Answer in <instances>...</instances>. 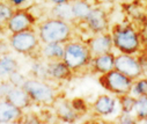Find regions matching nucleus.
<instances>
[{
    "label": "nucleus",
    "instance_id": "1",
    "mask_svg": "<svg viewBox=\"0 0 147 124\" xmlns=\"http://www.w3.org/2000/svg\"><path fill=\"white\" fill-rule=\"evenodd\" d=\"M37 34L42 44L66 43L72 39L73 28L67 21L58 18H48L37 24Z\"/></svg>",
    "mask_w": 147,
    "mask_h": 124
},
{
    "label": "nucleus",
    "instance_id": "2",
    "mask_svg": "<svg viewBox=\"0 0 147 124\" xmlns=\"http://www.w3.org/2000/svg\"><path fill=\"white\" fill-rule=\"evenodd\" d=\"M92 59H93V55L86 42L71 39L64 44L63 60L73 71L74 74L79 71L89 67Z\"/></svg>",
    "mask_w": 147,
    "mask_h": 124
},
{
    "label": "nucleus",
    "instance_id": "3",
    "mask_svg": "<svg viewBox=\"0 0 147 124\" xmlns=\"http://www.w3.org/2000/svg\"><path fill=\"white\" fill-rule=\"evenodd\" d=\"M11 48L21 55L31 57L34 59H41V47L42 42L38 34L35 29L24 30L20 33H12L8 37Z\"/></svg>",
    "mask_w": 147,
    "mask_h": 124
},
{
    "label": "nucleus",
    "instance_id": "4",
    "mask_svg": "<svg viewBox=\"0 0 147 124\" xmlns=\"http://www.w3.org/2000/svg\"><path fill=\"white\" fill-rule=\"evenodd\" d=\"M114 48L121 54L136 55L141 49L139 33L130 24H115L111 29Z\"/></svg>",
    "mask_w": 147,
    "mask_h": 124
},
{
    "label": "nucleus",
    "instance_id": "5",
    "mask_svg": "<svg viewBox=\"0 0 147 124\" xmlns=\"http://www.w3.org/2000/svg\"><path fill=\"white\" fill-rule=\"evenodd\" d=\"M24 91L30 96L34 104L41 106H52L56 99L58 98L57 91L47 81L41 79H27L22 86Z\"/></svg>",
    "mask_w": 147,
    "mask_h": 124
},
{
    "label": "nucleus",
    "instance_id": "6",
    "mask_svg": "<svg viewBox=\"0 0 147 124\" xmlns=\"http://www.w3.org/2000/svg\"><path fill=\"white\" fill-rule=\"evenodd\" d=\"M133 81L131 78L125 75L124 73L119 72L118 70L114 68L107 73H103L98 77L100 85L116 96L123 95V94H130L132 89Z\"/></svg>",
    "mask_w": 147,
    "mask_h": 124
},
{
    "label": "nucleus",
    "instance_id": "7",
    "mask_svg": "<svg viewBox=\"0 0 147 124\" xmlns=\"http://www.w3.org/2000/svg\"><path fill=\"white\" fill-rule=\"evenodd\" d=\"M36 26V18L28 8H15L12 16L6 22V30L11 34L20 33L24 30H32Z\"/></svg>",
    "mask_w": 147,
    "mask_h": 124
},
{
    "label": "nucleus",
    "instance_id": "8",
    "mask_svg": "<svg viewBox=\"0 0 147 124\" xmlns=\"http://www.w3.org/2000/svg\"><path fill=\"white\" fill-rule=\"evenodd\" d=\"M115 68L119 72L124 73L132 80H137L138 78L144 75V68L138 57L134 55L119 54L115 57Z\"/></svg>",
    "mask_w": 147,
    "mask_h": 124
},
{
    "label": "nucleus",
    "instance_id": "9",
    "mask_svg": "<svg viewBox=\"0 0 147 124\" xmlns=\"http://www.w3.org/2000/svg\"><path fill=\"white\" fill-rule=\"evenodd\" d=\"M82 22L86 23L87 28L93 34L108 31V28H109L108 14L102 7H98V6L93 7L90 9L89 14L86 16V19Z\"/></svg>",
    "mask_w": 147,
    "mask_h": 124
},
{
    "label": "nucleus",
    "instance_id": "10",
    "mask_svg": "<svg viewBox=\"0 0 147 124\" xmlns=\"http://www.w3.org/2000/svg\"><path fill=\"white\" fill-rule=\"evenodd\" d=\"M86 43L88 44L93 56L110 52L114 49L113 35H111V33H108V31L94 34V36L90 37Z\"/></svg>",
    "mask_w": 147,
    "mask_h": 124
},
{
    "label": "nucleus",
    "instance_id": "11",
    "mask_svg": "<svg viewBox=\"0 0 147 124\" xmlns=\"http://www.w3.org/2000/svg\"><path fill=\"white\" fill-rule=\"evenodd\" d=\"M23 110L11 103L8 100L0 99V123H21L23 122Z\"/></svg>",
    "mask_w": 147,
    "mask_h": 124
},
{
    "label": "nucleus",
    "instance_id": "12",
    "mask_svg": "<svg viewBox=\"0 0 147 124\" xmlns=\"http://www.w3.org/2000/svg\"><path fill=\"white\" fill-rule=\"evenodd\" d=\"M47 74L48 78L53 80H71L74 75L73 71L65 64L63 59L60 60H50L47 63Z\"/></svg>",
    "mask_w": 147,
    "mask_h": 124
},
{
    "label": "nucleus",
    "instance_id": "13",
    "mask_svg": "<svg viewBox=\"0 0 147 124\" xmlns=\"http://www.w3.org/2000/svg\"><path fill=\"white\" fill-rule=\"evenodd\" d=\"M53 108L56 111V115L58 118H60L63 122L72 123L74 122L80 115L74 110L71 101L63 99V98H57L56 101L53 102Z\"/></svg>",
    "mask_w": 147,
    "mask_h": 124
},
{
    "label": "nucleus",
    "instance_id": "14",
    "mask_svg": "<svg viewBox=\"0 0 147 124\" xmlns=\"http://www.w3.org/2000/svg\"><path fill=\"white\" fill-rule=\"evenodd\" d=\"M115 57H116V55L113 51L101 54L97 56H93V59L90 63V67H92L93 72L103 74V73H107L109 71L114 70L115 68Z\"/></svg>",
    "mask_w": 147,
    "mask_h": 124
},
{
    "label": "nucleus",
    "instance_id": "15",
    "mask_svg": "<svg viewBox=\"0 0 147 124\" xmlns=\"http://www.w3.org/2000/svg\"><path fill=\"white\" fill-rule=\"evenodd\" d=\"M116 103H117L116 98H113L108 94H102L98 95L97 99L94 101L92 109L94 110L95 114L100 116H109L115 111Z\"/></svg>",
    "mask_w": 147,
    "mask_h": 124
},
{
    "label": "nucleus",
    "instance_id": "16",
    "mask_svg": "<svg viewBox=\"0 0 147 124\" xmlns=\"http://www.w3.org/2000/svg\"><path fill=\"white\" fill-rule=\"evenodd\" d=\"M6 100H8L11 103H13L14 106L19 107L20 109H27L29 107H31L34 104V102L31 101L30 96L28 95V93L24 91L23 87H13L8 94L5 98Z\"/></svg>",
    "mask_w": 147,
    "mask_h": 124
},
{
    "label": "nucleus",
    "instance_id": "17",
    "mask_svg": "<svg viewBox=\"0 0 147 124\" xmlns=\"http://www.w3.org/2000/svg\"><path fill=\"white\" fill-rule=\"evenodd\" d=\"M41 57L45 60H60L64 57V43H47L41 47Z\"/></svg>",
    "mask_w": 147,
    "mask_h": 124
},
{
    "label": "nucleus",
    "instance_id": "18",
    "mask_svg": "<svg viewBox=\"0 0 147 124\" xmlns=\"http://www.w3.org/2000/svg\"><path fill=\"white\" fill-rule=\"evenodd\" d=\"M51 14L53 18H58L61 19L64 21H67L69 23H74L77 20L73 14V9H72V4L71 1L68 3H64V4H58V5H53L52 9H51Z\"/></svg>",
    "mask_w": 147,
    "mask_h": 124
},
{
    "label": "nucleus",
    "instance_id": "19",
    "mask_svg": "<svg viewBox=\"0 0 147 124\" xmlns=\"http://www.w3.org/2000/svg\"><path fill=\"white\" fill-rule=\"evenodd\" d=\"M19 67L18 62L11 55L4 54L0 56V79H8L11 73L16 71Z\"/></svg>",
    "mask_w": 147,
    "mask_h": 124
},
{
    "label": "nucleus",
    "instance_id": "20",
    "mask_svg": "<svg viewBox=\"0 0 147 124\" xmlns=\"http://www.w3.org/2000/svg\"><path fill=\"white\" fill-rule=\"evenodd\" d=\"M72 4V9H73V14L77 21L82 22L86 16L89 14L90 9L93 8L92 5H89L86 0H71Z\"/></svg>",
    "mask_w": 147,
    "mask_h": 124
},
{
    "label": "nucleus",
    "instance_id": "21",
    "mask_svg": "<svg viewBox=\"0 0 147 124\" xmlns=\"http://www.w3.org/2000/svg\"><path fill=\"white\" fill-rule=\"evenodd\" d=\"M137 122H142L147 117V95H139L136 100L134 110Z\"/></svg>",
    "mask_w": 147,
    "mask_h": 124
},
{
    "label": "nucleus",
    "instance_id": "22",
    "mask_svg": "<svg viewBox=\"0 0 147 124\" xmlns=\"http://www.w3.org/2000/svg\"><path fill=\"white\" fill-rule=\"evenodd\" d=\"M136 100L137 98L131 94H123V95L117 96V102L121 106L122 112H127V114H131L134 110Z\"/></svg>",
    "mask_w": 147,
    "mask_h": 124
},
{
    "label": "nucleus",
    "instance_id": "23",
    "mask_svg": "<svg viewBox=\"0 0 147 124\" xmlns=\"http://www.w3.org/2000/svg\"><path fill=\"white\" fill-rule=\"evenodd\" d=\"M133 96H139V95H147V77L145 78H138L137 80L133 81L131 93Z\"/></svg>",
    "mask_w": 147,
    "mask_h": 124
},
{
    "label": "nucleus",
    "instance_id": "24",
    "mask_svg": "<svg viewBox=\"0 0 147 124\" xmlns=\"http://www.w3.org/2000/svg\"><path fill=\"white\" fill-rule=\"evenodd\" d=\"M14 9L15 8L12 5H9L6 0L5 1H0V18H1L5 22H7L8 19L12 16Z\"/></svg>",
    "mask_w": 147,
    "mask_h": 124
},
{
    "label": "nucleus",
    "instance_id": "25",
    "mask_svg": "<svg viewBox=\"0 0 147 124\" xmlns=\"http://www.w3.org/2000/svg\"><path fill=\"white\" fill-rule=\"evenodd\" d=\"M8 80L11 81V84L15 87H22L24 85V82L27 81V78L19 71H14L13 73H11V75L8 77Z\"/></svg>",
    "mask_w": 147,
    "mask_h": 124
},
{
    "label": "nucleus",
    "instance_id": "26",
    "mask_svg": "<svg viewBox=\"0 0 147 124\" xmlns=\"http://www.w3.org/2000/svg\"><path fill=\"white\" fill-rule=\"evenodd\" d=\"M73 108H74V110L79 114V115H82L87 111L88 107H87V103L82 100V99H74V100H72L71 101Z\"/></svg>",
    "mask_w": 147,
    "mask_h": 124
},
{
    "label": "nucleus",
    "instance_id": "27",
    "mask_svg": "<svg viewBox=\"0 0 147 124\" xmlns=\"http://www.w3.org/2000/svg\"><path fill=\"white\" fill-rule=\"evenodd\" d=\"M13 87L14 86L11 84L8 79H0V99L6 98V95Z\"/></svg>",
    "mask_w": 147,
    "mask_h": 124
},
{
    "label": "nucleus",
    "instance_id": "28",
    "mask_svg": "<svg viewBox=\"0 0 147 124\" xmlns=\"http://www.w3.org/2000/svg\"><path fill=\"white\" fill-rule=\"evenodd\" d=\"M6 1L12 5L14 8H23L30 0H6Z\"/></svg>",
    "mask_w": 147,
    "mask_h": 124
},
{
    "label": "nucleus",
    "instance_id": "29",
    "mask_svg": "<svg viewBox=\"0 0 147 124\" xmlns=\"http://www.w3.org/2000/svg\"><path fill=\"white\" fill-rule=\"evenodd\" d=\"M118 122L119 123H137V119H134L127 112H122V115L118 117Z\"/></svg>",
    "mask_w": 147,
    "mask_h": 124
},
{
    "label": "nucleus",
    "instance_id": "30",
    "mask_svg": "<svg viewBox=\"0 0 147 124\" xmlns=\"http://www.w3.org/2000/svg\"><path fill=\"white\" fill-rule=\"evenodd\" d=\"M140 60V63H141V66H142V68H144V74H145V72L147 73V56L145 57H141V59H139Z\"/></svg>",
    "mask_w": 147,
    "mask_h": 124
},
{
    "label": "nucleus",
    "instance_id": "31",
    "mask_svg": "<svg viewBox=\"0 0 147 124\" xmlns=\"http://www.w3.org/2000/svg\"><path fill=\"white\" fill-rule=\"evenodd\" d=\"M47 3H50L52 5H58V4H64V3H68L71 0H44Z\"/></svg>",
    "mask_w": 147,
    "mask_h": 124
},
{
    "label": "nucleus",
    "instance_id": "32",
    "mask_svg": "<svg viewBox=\"0 0 147 124\" xmlns=\"http://www.w3.org/2000/svg\"><path fill=\"white\" fill-rule=\"evenodd\" d=\"M6 30V22L0 18V34H3Z\"/></svg>",
    "mask_w": 147,
    "mask_h": 124
},
{
    "label": "nucleus",
    "instance_id": "33",
    "mask_svg": "<svg viewBox=\"0 0 147 124\" xmlns=\"http://www.w3.org/2000/svg\"><path fill=\"white\" fill-rule=\"evenodd\" d=\"M142 122H144V123H147V117H146V118H145V119H144Z\"/></svg>",
    "mask_w": 147,
    "mask_h": 124
}]
</instances>
